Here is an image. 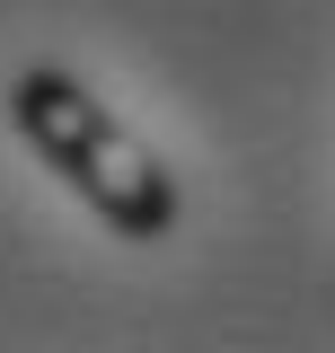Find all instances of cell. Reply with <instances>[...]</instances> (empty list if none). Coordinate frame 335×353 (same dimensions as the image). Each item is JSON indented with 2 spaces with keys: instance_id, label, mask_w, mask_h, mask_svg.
<instances>
[{
  "instance_id": "obj_1",
  "label": "cell",
  "mask_w": 335,
  "mask_h": 353,
  "mask_svg": "<svg viewBox=\"0 0 335 353\" xmlns=\"http://www.w3.org/2000/svg\"><path fill=\"white\" fill-rule=\"evenodd\" d=\"M9 124L36 141V159L53 176L80 185V203L106 221V230H124V239L176 230V176H168L159 159H150V141H132L71 71H27V80L9 88Z\"/></svg>"
}]
</instances>
